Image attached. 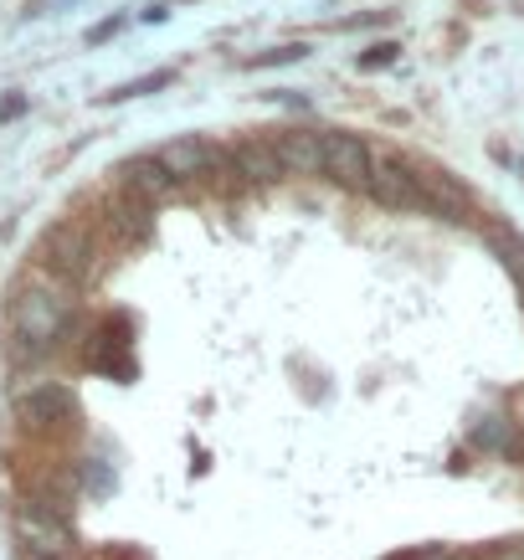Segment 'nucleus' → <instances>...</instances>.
I'll return each mask as SVG.
<instances>
[{
  "label": "nucleus",
  "mask_w": 524,
  "mask_h": 560,
  "mask_svg": "<svg viewBox=\"0 0 524 560\" xmlns=\"http://www.w3.org/2000/svg\"><path fill=\"white\" fill-rule=\"evenodd\" d=\"M72 329V293L51 278H21L11 293V335H5V360L11 365H36L47 360L62 335Z\"/></svg>",
  "instance_id": "f257e3e1"
},
{
  "label": "nucleus",
  "mask_w": 524,
  "mask_h": 560,
  "mask_svg": "<svg viewBox=\"0 0 524 560\" xmlns=\"http://www.w3.org/2000/svg\"><path fill=\"white\" fill-rule=\"evenodd\" d=\"M36 272L51 278V283H62L68 293L88 289L103 272V242L93 237L88 221H57L36 242Z\"/></svg>",
  "instance_id": "f03ea898"
},
{
  "label": "nucleus",
  "mask_w": 524,
  "mask_h": 560,
  "mask_svg": "<svg viewBox=\"0 0 524 560\" xmlns=\"http://www.w3.org/2000/svg\"><path fill=\"white\" fill-rule=\"evenodd\" d=\"M11 529H16L21 550L32 560H72V525L68 514L47 510V504H36V499H21L16 510H11Z\"/></svg>",
  "instance_id": "7ed1b4c3"
},
{
  "label": "nucleus",
  "mask_w": 524,
  "mask_h": 560,
  "mask_svg": "<svg viewBox=\"0 0 524 560\" xmlns=\"http://www.w3.org/2000/svg\"><path fill=\"white\" fill-rule=\"evenodd\" d=\"M11 407L26 432H62L78 422V396L62 381H21L11 390Z\"/></svg>",
  "instance_id": "20e7f679"
},
{
  "label": "nucleus",
  "mask_w": 524,
  "mask_h": 560,
  "mask_svg": "<svg viewBox=\"0 0 524 560\" xmlns=\"http://www.w3.org/2000/svg\"><path fill=\"white\" fill-rule=\"evenodd\" d=\"M324 144V175L345 190H365L371 186V165H375V150L365 144L360 135L350 129H324L319 135Z\"/></svg>",
  "instance_id": "39448f33"
},
{
  "label": "nucleus",
  "mask_w": 524,
  "mask_h": 560,
  "mask_svg": "<svg viewBox=\"0 0 524 560\" xmlns=\"http://www.w3.org/2000/svg\"><path fill=\"white\" fill-rule=\"evenodd\" d=\"M154 160L170 171V180H175V186L211 180V175L226 165V154H221L211 139H201V135H175L170 144H160V150H154Z\"/></svg>",
  "instance_id": "423d86ee"
},
{
  "label": "nucleus",
  "mask_w": 524,
  "mask_h": 560,
  "mask_svg": "<svg viewBox=\"0 0 524 560\" xmlns=\"http://www.w3.org/2000/svg\"><path fill=\"white\" fill-rule=\"evenodd\" d=\"M365 190H371L381 206H391V211H427L422 186H417V171H411L406 160H396V154H375L371 186Z\"/></svg>",
  "instance_id": "0eeeda50"
},
{
  "label": "nucleus",
  "mask_w": 524,
  "mask_h": 560,
  "mask_svg": "<svg viewBox=\"0 0 524 560\" xmlns=\"http://www.w3.org/2000/svg\"><path fill=\"white\" fill-rule=\"evenodd\" d=\"M114 190H124V196H135V201H144V206H165L181 186L170 180V171L154 154H129V160L114 165Z\"/></svg>",
  "instance_id": "6e6552de"
},
{
  "label": "nucleus",
  "mask_w": 524,
  "mask_h": 560,
  "mask_svg": "<svg viewBox=\"0 0 524 560\" xmlns=\"http://www.w3.org/2000/svg\"><path fill=\"white\" fill-rule=\"evenodd\" d=\"M98 211H103V217H98L103 237L114 242V247H139V242H150V232H154V206H144V201H135V196L114 190V196H108Z\"/></svg>",
  "instance_id": "1a4fd4ad"
},
{
  "label": "nucleus",
  "mask_w": 524,
  "mask_h": 560,
  "mask_svg": "<svg viewBox=\"0 0 524 560\" xmlns=\"http://www.w3.org/2000/svg\"><path fill=\"white\" fill-rule=\"evenodd\" d=\"M417 171V186H422L427 211H438L447 221H468L474 217V190L463 186L453 171H438V165H411Z\"/></svg>",
  "instance_id": "9d476101"
},
{
  "label": "nucleus",
  "mask_w": 524,
  "mask_h": 560,
  "mask_svg": "<svg viewBox=\"0 0 524 560\" xmlns=\"http://www.w3.org/2000/svg\"><path fill=\"white\" fill-rule=\"evenodd\" d=\"M268 144L278 154L283 175H304V180H319L324 175V144L314 129H278Z\"/></svg>",
  "instance_id": "9b49d317"
},
{
  "label": "nucleus",
  "mask_w": 524,
  "mask_h": 560,
  "mask_svg": "<svg viewBox=\"0 0 524 560\" xmlns=\"http://www.w3.org/2000/svg\"><path fill=\"white\" fill-rule=\"evenodd\" d=\"M232 165H237V175H247V180H278V175H283V165H278V154H272L268 139H242L237 150H232Z\"/></svg>",
  "instance_id": "f8f14e48"
},
{
  "label": "nucleus",
  "mask_w": 524,
  "mask_h": 560,
  "mask_svg": "<svg viewBox=\"0 0 524 560\" xmlns=\"http://www.w3.org/2000/svg\"><path fill=\"white\" fill-rule=\"evenodd\" d=\"M489 247L499 253V262L520 278V289H524V237L520 232H514V226H489Z\"/></svg>",
  "instance_id": "ddd939ff"
},
{
  "label": "nucleus",
  "mask_w": 524,
  "mask_h": 560,
  "mask_svg": "<svg viewBox=\"0 0 524 560\" xmlns=\"http://www.w3.org/2000/svg\"><path fill=\"white\" fill-rule=\"evenodd\" d=\"M509 432H514V427H509L499 411H478L474 417V442L484 453H509Z\"/></svg>",
  "instance_id": "4468645a"
},
{
  "label": "nucleus",
  "mask_w": 524,
  "mask_h": 560,
  "mask_svg": "<svg viewBox=\"0 0 524 560\" xmlns=\"http://www.w3.org/2000/svg\"><path fill=\"white\" fill-rule=\"evenodd\" d=\"M175 83V72H144V78H135V83L124 88H108L98 103H129V98H144V93H160V88Z\"/></svg>",
  "instance_id": "2eb2a0df"
},
{
  "label": "nucleus",
  "mask_w": 524,
  "mask_h": 560,
  "mask_svg": "<svg viewBox=\"0 0 524 560\" xmlns=\"http://www.w3.org/2000/svg\"><path fill=\"white\" fill-rule=\"evenodd\" d=\"M304 57H308V47H304V42H293V47L257 51V57H247L242 68H247V72H257V68H288V62H304Z\"/></svg>",
  "instance_id": "dca6fc26"
},
{
  "label": "nucleus",
  "mask_w": 524,
  "mask_h": 560,
  "mask_svg": "<svg viewBox=\"0 0 524 560\" xmlns=\"http://www.w3.org/2000/svg\"><path fill=\"white\" fill-rule=\"evenodd\" d=\"M396 57H401V47H396V42H375L371 51H360V57H356V68L360 72H381V68H391Z\"/></svg>",
  "instance_id": "f3484780"
},
{
  "label": "nucleus",
  "mask_w": 524,
  "mask_h": 560,
  "mask_svg": "<svg viewBox=\"0 0 524 560\" xmlns=\"http://www.w3.org/2000/svg\"><path fill=\"white\" fill-rule=\"evenodd\" d=\"M119 32H124V21H119V16L98 21V26H93V32H88V47H103V42H108V36H119Z\"/></svg>",
  "instance_id": "a211bd4d"
},
{
  "label": "nucleus",
  "mask_w": 524,
  "mask_h": 560,
  "mask_svg": "<svg viewBox=\"0 0 524 560\" xmlns=\"http://www.w3.org/2000/svg\"><path fill=\"white\" fill-rule=\"evenodd\" d=\"M21 114H26V98H21V93H5V98H0V124L21 119Z\"/></svg>",
  "instance_id": "6ab92c4d"
},
{
  "label": "nucleus",
  "mask_w": 524,
  "mask_h": 560,
  "mask_svg": "<svg viewBox=\"0 0 524 560\" xmlns=\"http://www.w3.org/2000/svg\"><path fill=\"white\" fill-rule=\"evenodd\" d=\"M493 560H524V540H504L493 550Z\"/></svg>",
  "instance_id": "aec40b11"
},
{
  "label": "nucleus",
  "mask_w": 524,
  "mask_h": 560,
  "mask_svg": "<svg viewBox=\"0 0 524 560\" xmlns=\"http://www.w3.org/2000/svg\"><path fill=\"white\" fill-rule=\"evenodd\" d=\"M411 560H457L453 550H422V556H411Z\"/></svg>",
  "instance_id": "412c9836"
}]
</instances>
